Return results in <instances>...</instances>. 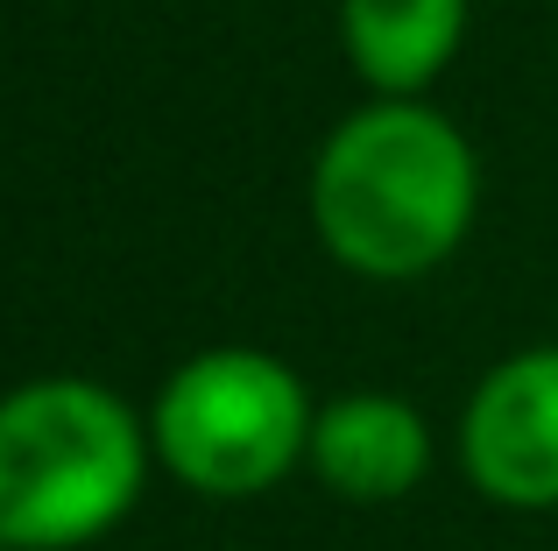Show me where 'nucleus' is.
<instances>
[{
	"label": "nucleus",
	"instance_id": "f257e3e1",
	"mask_svg": "<svg viewBox=\"0 0 558 551\" xmlns=\"http://www.w3.org/2000/svg\"><path fill=\"white\" fill-rule=\"evenodd\" d=\"M474 142L417 99H375L347 113L312 163V220L332 262L375 283L438 269L474 226Z\"/></svg>",
	"mask_w": 558,
	"mask_h": 551
},
{
	"label": "nucleus",
	"instance_id": "f03ea898",
	"mask_svg": "<svg viewBox=\"0 0 558 551\" xmlns=\"http://www.w3.org/2000/svg\"><path fill=\"white\" fill-rule=\"evenodd\" d=\"M156 445L93 375H36L0 396V538L71 551L113 530L142 495Z\"/></svg>",
	"mask_w": 558,
	"mask_h": 551
},
{
	"label": "nucleus",
	"instance_id": "7ed1b4c3",
	"mask_svg": "<svg viewBox=\"0 0 558 551\" xmlns=\"http://www.w3.org/2000/svg\"><path fill=\"white\" fill-rule=\"evenodd\" d=\"M312 396L298 368L262 346H213L191 354L149 411V445L184 488L241 502L276 488L312 453Z\"/></svg>",
	"mask_w": 558,
	"mask_h": 551
},
{
	"label": "nucleus",
	"instance_id": "20e7f679",
	"mask_svg": "<svg viewBox=\"0 0 558 551\" xmlns=\"http://www.w3.org/2000/svg\"><path fill=\"white\" fill-rule=\"evenodd\" d=\"M460 460L502 510H558V346L495 360L460 417Z\"/></svg>",
	"mask_w": 558,
	"mask_h": 551
},
{
	"label": "nucleus",
	"instance_id": "39448f33",
	"mask_svg": "<svg viewBox=\"0 0 558 551\" xmlns=\"http://www.w3.org/2000/svg\"><path fill=\"white\" fill-rule=\"evenodd\" d=\"M312 474L340 502H396L432 467V431L403 396L347 389L312 417Z\"/></svg>",
	"mask_w": 558,
	"mask_h": 551
},
{
	"label": "nucleus",
	"instance_id": "423d86ee",
	"mask_svg": "<svg viewBox=\"0 0 558 551\" xmlns=\"http://www.w3.org/2000/svg\"><path fill=\"white\" fill-rule=\"evenodd\" d=\"M466 36V0H340V42L381 99H417Z\"/></svg>",
	"mask_w": 558,
	"mask_h": 551
},
{
	"label": "nucleus",
	"instance_id": "0eeeda50",
	"mask_svg": "<svg viewBox=\"0 0 558 551\" xmlns=\"http://www.w3.org/2000/svg\"><path fill=\"white\" fill-rule=\"evenodd\" d=\"M0 551H14V544H8V538H0Z\"/></svg>",
	"mask_w": 558,
	"mask_h": 551
}]
</instances>
